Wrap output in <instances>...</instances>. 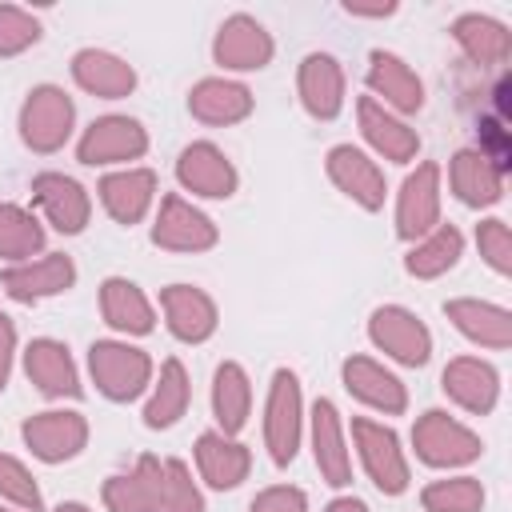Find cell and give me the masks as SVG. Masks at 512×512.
<instances>
[{"instance_id":"6da1fadb","label":"cell","mask_w":512,"mask_h":512,"mask_svg":"<svg viewBox=\"0 0 512 512\" xmlns=\"http://www.w3.org/2000/svg\"><path fill=\"white\" fill-rule=\"evenodd\" d=\"M92 376L104 396L112 400H132L148 384V356L128 344H92Z\"/></svg>"},{"instance_id":"7a4b0ae2","label":"cell","mask_w":512,"mask_h":512,"mask_svg":"<svg viewBox=\"0 0 512 512\" xmlns=\"http://www.w3.org/2000/svg\"><path fill=\"white\" fill-rule=\"evenodd\" d=\"M352 432H356L364 468H368V476L376 480V488L388 492V496L404 492V484H408V464H404V456H400V448H396L392 428H380V424H372V420H356Z\"/></svg>"},{"instance_id":"3957f363","label":"cell","mask_w":512,"mask_h":512,"mask_svg":"<svg viewBox=\"0 0 512 512\" xmlns=\"http://www.w3.org/2000/svg\"><path fill=\"white\" fill-rule=\"evenodd\" d=\"M412 440H416L420 460H428V464H464L480 452V440L464 424L448 420L444 412H424Z\"/></svg>"},{"instance_id":"277c9868","label":"cell","mask_w":512,"mask_h":512,"mask_svg":"<svg viewBox=\"0 0 512 512\" xmlns=\"http://www.w3.org/2000/svg\"><path fill=\"white\" fill-rule=\"evenodd\" d=\"M20 128H24V140L40 152H52L64 144L68 128H72V104L60 88H36L24 104V116H20Z\"/></svg>"},{"instance_id":"5b68a950","label":"cell","mask_w":512,"mask_h":512,"mask_svg":"<svg viewBox=\"0 0 512 512\" xmlns=\"http://www.w3.org/2000/svg\"><path fill=\"white\" fill-rule=\"evenodd\" d=\"M268 448L276 464H288L296 456L300 440V388L292 372H276L272 380V400H268Z\"/></svg>"},{"instance_id":"8992f818","label":"cell","mask_w":512,"mask_h":512,"mask_svg":"<svg viewBox=\"0 0 512 512\" xmlns=\"http://www.w3.org/2000/svg\"><path fill=\"white\" fill-rule=\"evenodd\" d=\"M372 340L384 352H392L396 360H404V364H424L428 352H432L428 328L412 312H404V308H380L372 316Z\"/></svg>"},{"instance_id":"52a82bcc","label":"cell","mask_w":512,"mask_h":512,"mask_svg":"<svg viewBox=\"0 0 512 512\" xmlns=\"http://www.w3.org/2000/svg\"><path fill=\"white\" fill-rule=\"evenodd\" d=\"M144 132L136 120H124V116H104L96 120L84 140H80V160L84 164H108V160H128V156H140L144 152Z\"/></svg>"},{"instance_id":"ba28073f","label":"cell","mask_w":512,"mask_h":512,"mask_svg":"<svg viewBox=\"0 0 512 512\" xmlns=\"http://www.w3.org/2000/svg\"><path fill=\"white\" fill-rule=\"evenodd\" d=\"M72 276H76L72 260H68L64 252H52V256H44V260H36V264L8 268V272L0 276V284H4V292L16 296V300H40V296L64 292V288L72 284Z\"/></svg>"},{"instance_id":"9c48e42d","label":"cell","mask_w":512,"mask_h":512,"mask_svg":"<svg viewBox=\"0 0 512 512\" xmlns=\"http://www.w3.org/2000/svg\"><path fill=\"white\" fill-rule=\"evenodd\" d=\"M24 440L40 460H68L84 444V420L76 412H44L24 424Z\"/></svg>"},{"instance_id":"30bf717a","label":"cell","mask_w":512,"mask_h":512,"mask_svg":"<svg viewBox=\"0 0 512 512\" xmlns=\"http://www.w3.org/2000/svg\"><path fill=\"white\" fill-rule=\"evenodd\" d=\"M160 496H164V472L152 456H144L132 476H112L104 484V500L112 512H156Z\"/></svg>"},{"instance_id":"8fae6325","label":"cell","mask_w":512,"mask_h":512,"mask_svg":"<svg viewBox=\"0 0 512 512\" xmlns=\"http://www.w3.org/2000/svg\"><path fill=\"white\" fill-rule=\"evenodd\" d=\"M328 172L364 208H380L384 204V176H380V168L364 152H356L352 144H340V148L328 152Z\"/></svg>"},{"instance_id":"7c38bea8","label":"cell","mask_w":512,"mask_h":512,"mask_svg":"<svg viewBox=\"0 0 512 512\" xmlns=\"http://www.w3.org/2000/svg\"><path fill=\"white\" fill-rule=\"evenodd\" d=\"M32 196H36V204L48 212V220L60 232H80L84 228V220H88V196H84V188L76 180L56 176V172H44V176H36Z\"/></svg>"},{"instance_id":"4fadbf2b","label":"cell","mask_w":512,"mask_h":512,"mask_svg":"<svg viewBox=\"0 0 512 512\" xmlns=\"http://www.w3.org/2000/svg\"><path fill=\"white\" fill-rule=\"evenodd\" d=\"M152 240L164 244V248L188 252V248H208L216 240V232H212L208 216H200L196 208H188L180 196H168L164 208H160V220H156Z\"/></svg>"},{"instance_id":"5bb4252c","label":"cell","mask_w":512,"mask_h":512,"mask_svg":"<svg viewBox=\"0 0 512 512\" xmlns=\"http://www.w3.org/2000/svg\"><path fill=\"white\" fill-rule=\"evenodd\" d=\"M24 368H28L32 384L44 396H80L76 368H72L64 344H56V340H32V348L24 356Z\"/></svg>"},{"instance_id":"9a60e30c","label":"cell","mask_w":512,"mask_h":512,"mask_svg":"<svg viewBox=\"0 0 512 512\" xmlns=\"http://www.w3.org/2000/svg\"><path fill=\"white\" fill-rule=\"evenodd\" d=\"M176 172H180V184L192 188V192H200V196H228V192L236 188L232 164H228L212 144H192V148H184Z\"/></svg>"},{"instance_id":"2e32d148","label":"cell","mask_w":512,"mask_h":512,"mask_svg":"<svg viewBox=\"0 0 512 512\" xmlns=\"http://www.w3.org/2000/svg\"><path fill=\"white\" fill-rule=\"evenodd\" d=\"M272 56V44L264 28L248 16H232L216 36V60L228 68H260Z\"/></svg>"},{"instance_id":"e0dca14e","label":"cell","mask_w":512,"mask_h":512,"mask_svg":"<svg viewBox=\"0 0 512 512\" xmlns=\"http://www.w3.org/2000/svg\"><path fill=\"white\" fill-rule=\"evenodd\" d=\"M344 384L352 396H360L364 404L372 408H384V412H400L404 408V388L392 372H384L380 364L364 360V356H352L344 364Z\"/></svg>"},{"instance_id":"ac0fdd59","label":"cell","mask_w":512,"mask_h":512,"mask_svg":"<svg viewBox=\"0 0 512 512\" xmlns=\"http://www.w3.org/2000/svg\"><path fill=\"white\" fill-rule=\"evenodd\" d=\"M496 372L480 360H452L444 368V392L468 412H488L496 404Z\"/></svg>"},{"instance_id":"d6986e66","label":"cell","mask_w":512,"mask_h":512,"mask_svg":"<svg viewBox=\"0 0 512 512\" xmlns=\"http://www.w3.org/2000/svg\"><path fill=\"white\" fill-rule=\"evenodd\" d=\"M164 312H168V324L180 340H204L212 328H216V308L204 292L196 288H184V284H172L164 292Z\"/></svg>"},{"instance_id":"ffe728a7","label":"cell","mask_w":512,"mask_h":512,"mask_svg":"<svg viewBox=\"0 0 512 512\" xmlns=\"http://www.w3.org/2000/svg\"><path fill=\"white\" fill-rule=\"evenodd\" d=\"M436 224V164H420L400 192V236H420Z\"/></svg>"},{"instance_id":"44dd1931","label":"cell","mask_w":512,"mask_h":512,"mask_svg":"<svg viewBox=\"0 0 512 512\" xmlns=\"http://www.w3.org/2000/svg\"><path fill=\"white\" fill-rule=\"evenodd\" d=\"M368 84L388 100L396 104L400 112H416L424 104V88L420 80L412 76V68L388 52H372V72H368Z\"/></svg>"},{"instance_id":"7402d4cb","label":"cell","mask_w":512,"mask_h":512,"mask_svg":"<svg viewBox=\"0 0 512 512\" xmlns=\"http://www.w3.org/2000/svg\"><path fill=\"white\" fill-rule=\"evenodd\" d=\"M152 188H156V176L144 172V168L140 172H116L100 184V200L120 224H132V220L144 216V208L152 200Z\"/></svg>"},{"instance_id":"603a6c76","label":"cell","mask_w":512,"mask_h":512,"mask_svg":"<svg viewBox=\"0 0 512 512\" xmlns=\"http://www.w3.org/2000/svg\"><path fill=\"white\" fill-rule=\"evenodd\" d=\"M444 312L456 320V328H460V332H468V336H472V340H480V344L504 348V344L512 340V320H508V312H504V308H496V304L452 300Z\"/></svg>"},{"instance_id":"cb8c5ba5","label":"cell","mask_w":512,"mask_h":512,"mask_svg":"<svg viewBox=\"0 0 512 512\" xmlns=\"http://www.w3.org/2000/svg\"><path fill=\"white\" fill-rule=\"evenodd\" d=\"M196 460H200V472L212 488H232L244 480L248 472V452L240 444H228L224 436L216 432H204L200 444H196Z\"/></svg>"},{"instance_id":"d4e9b609","label":"cell","mask_w":512,"mask_h":512,"mask_svg":"<svg viewBox=\"0 0 512 512\" xmlns=\"http://www.w3.org/2000/svg\"><path fill=\"white\" fill-rule=\"evenodd\" d=\"M500 168L480 152H460L452 160V188L464 204H492L500 200Z\"/></svg>"},{"instance_id":"484cf974","label":"cell","mask_w":512,"mask_h":512,"mask_svg":"<svg viewBox=\"0 0 512 512\" xmlns=\"http://www.w3.org/2000/svg\"><path fill=\"white\" fill-rule=\"evenodd\" d=\"M72 72H76V80H80L88 92H96V96H128L132 84H136L132 68H128L124 60L108 56V52H80L76 64H72Z\"/></svg>"},{"instance_id":"4316f807","label":"cell","mask_w":512,"mask_h":512,"mask_svg":"<svg viewBox=\"0 0 512 512\" xmlns=\"http://www.w3.org/2000/svg\"><path fill=\"white\" fill-rule=\"evenodd\" d=\"M316 424H312V440H316V464L328 476V484H348V452L340 440V420L336 408L328 400H316Z\"/></svg>"},{"instance_id":"83f0119b","label":"cell","mask_w":512,"mask_h":512,"mask_svg":"<svg viewBox=\"0 0 512 512\" xmlns=\"http://www.w3.org/2000/svg\"><path fill=\"white\" fill-rule=\"evenodd\" d=\"M360 128H364V136L388 156V160H408L412 152H416V132L412 128H404L400 120H392L376 100H360Z\"/></svg>"},{"instance_id":"f1b7e54d","label":"cell","mask_w":512,"mask_h":512,"mask_svg":"<svg viewBox=\"0 0 512 512\" xmlns=\"http://www.w3.org/2000/svg\"><path fill=\"white\" fill-rule=\"evenodd\" d=\"M300 92L312 116H336L340 108V68L332 56H308L300 68Z\"/></svg>"},{"instance_id":"f546056e","label":"cell","mask_w":512,"mask_h":512,"mask_svg":"<svg viewBox=\"0 0 512 512\" xmlns=\"http://www.w3.org/2000/svg\"><path fill=\"white\" fill-rule=\"evenodd\" d=\"M456 40L464 44V52H468L480 68L504 64V60H508V48H512L508 32H504L496 20H488V16H464V20H456Z\"/></svg>"},{"instance_id":"4dcf8cb0","label":"cell","mask_w":512,"mask_h":512,"mask_svg":"<svg viewBox=\"0 0 512 512\" xmlns=\"http://www.w3.org/2000/svg\"><path fill=\"white\" fill-rule=\"evenodd\" d=\"M188 108H192L200 120H208V124H228V120H240V116L252 108V100H248V92H244L240 84L204 80V84L192 92Z\"/></svg>"},{"instance_id":"1f68e13d","label":"cell","mask_w":512,"mask_h":512,"mask_svg":"<svg viewBox=\"0 0 512 512\" xmlns=\"http://www.w3.org/2000/svg\"><path fill=\"white\" fill-rule=\"evenodd\" d=\"M100 304H104V320L124 328V332H148L152 328V308L140 296V288L128 280H108Z\"/></svg>"},{"instance_id":"d6a6232c","label":"cell","mask_w":512,"mask_h":512,"mask_svg":"<svg viewBox=\"0 0 512 512\" xmlns=\"http://www.w3.org/2000/svg\"><path fill=\"white\" fill-rule=\"evenodd\" d=\"M184 404H188V380H184V368H180L176 360H168L164 372H160V388H156V396H152L148 408H144L148 428H168V424H176V420L184 416Z\"/></svg>"},{"instance_id":"836d02e7","label":"cell","mask_w":512,"mask_h":512,"mask_svg":"<svg viewBox=\"0 0 512 512\" xmlns=\"http://www.w3.org/2000/svg\"><path fill=\"white\" fill-rule=\"evenodd\" d=\"M44 244V228L16 204H0V256L8 260H28L32 252H40Z\"/></svg>"},{"instance_id":"e575fe53","label":"cell","mask_w":512,"mask_h":512,"mask_svg":"<svg viewBox=\"0 0 512 512\" xmlns=\"http://www.w3.org/2000/svg\"><path fill=\"white\" fill-rule=\"evenodd\" d=\"M212 404H216V420L224 424V432H236L244 424V416H248V380L236 364H220Z\"/></svg>"},{"instance_id":"d590c367","label":"cell","mask_w":512,"mask_h":512,"mask_svg":"<svg viewBox=\"0 0 512 512\" xmlns=\"http://www.w3.org/2000/svg\"><path fill=\"white\" fill-rule=\"evenodd\" d=\"M460 232L456 228H436L420 248H412V256H408V272L412 276H436V272H444V268H452L456 264V256H460Z\"/></svg>"},{"instance_id":"8d00e7d4","label":"cell","mask_w":512,"mask_h":512,"mask_svg":"<svg viewBox=\"0 0 512 512\" xmlns=\"http://www.w3.org/2000/svg\"><path fill=\"white\" fill-rule=\"evenodd\" d=\"M484 504V488L468 476L460 480H440L424 492V508L428 512H480Z\"/></svg>"},{"instance_id":"74e56055","label":"cell","mask_w":512,"mask_h":512,"mask_svg":"<svg viewBox=\"0 0 512 512\" xmlns=\"http://www.w3.org/2000/svg\"><path fill=\"white\" fill-rule=\"evenodd\" d=\"M160 512H204L200 492L188 480V468L180 460H172L164 468V496H160Z\"/></svg>"},{"instance_id":"f35d334b","label":"cell","mask_w":512,"mask_h":512,"mask_svg":"<svg viewBox=\"0 0 512 512\" xmlns=\"http://www.w3.org/2000/svg\"><path fill=\"white\" fill-rule=\"evenodd\" d=\"M0 492L8 496V500H16L20 508H40V488L32 484V476L24 472V464L20 460H12V456H0Z\"/></svg>"},{"instance_id":"ab89813d","label":"cell","mask_w":512,"mask_h":512,"mask_svg":"<svg viewBox=\"0 0 512 512\" xmlns=\"http://www.w3.org/2000/svg\"><path fill=\"white\" fill-rule=\"evenodd\" d=\"M36 36H40V28L32 16H24L20 8H0V56L28 48Z\"/></svg>"},{"instance_id":"60d3db41","label":"cell","mask_w":512,"mask_h":512,"mask_svg":"<svg viewBox=\"0 0 512 512\" xmlns=\"http://www.w3.org/2000/svg\"><path fill=\"white\" fill-rule=\"evenodd\" d=\"M480 252L488 256V264L496 272H508V264H512V240H508V224L504 220H484L480 224Z\"/></svg>"},{"instance_id":"b9f144b4","label":"cell","mask_w":512,"mask_h":512,"mask_svg":"<svg viewBox=\"0 0 512 512\" xmlns=\"http://www.w3.org/2000/svg\"><path fill=\"white\" fill-rule=\"evenodd\" d=\"M252 512H304V492L300 488H268L264 496L252 500Z\"/></svg>"},{"instance_id":"7bdbcfd3","label":"cell","mask_w":512,"mask_h":512,"mask_svg":"<svg viewBox=\"0 0 512 512\" xmlns=\"http://www.w3.org/2000/svg\"><path fill=\"white\" fill-rule=\"evenodd\" d=\"M12 344H16V332H12V320L0 312V388L8 380V360H12Z\"/></svg>"},{"instance_id":"ee69618b","label":"cell","mask_w":512,"mask_h":512,"mask_svg":"<svg viewBox=\"0 0 512 512\" xmlns=\"http://www.w3.org/2000/svg\"><path fill=\"white\" fill-rule=\"evenodd\" d=\"M328 512H368V508H364L360 500H332Z\"/></svg>"},{"instance_id":"f6af8a7d","label":"cell","mask_w":512,"mask_h":512,"mask_svg":"<svg viewBox=\"0 0 512 512\" xmlns=\"http://www.w3.org/2000/svg\"><path fill=\"white\" fill-rule=\"evenodd\" d=\"M56 512H88V508H84V504H60Z\"/></svg>"},{"instance_id":"bcb514c9","label":"cell","mask_w":512,"mask_h":512,"mask_svg":"<svg viewBox=\"0 0 512 512\" xmlns=\"http://www.w3.org/2000/svg\"><path fill=\"white\" fill-rule=\"evenodd\" d=\"M0 512H4V508H0Z\"/></svg>"}]
</instances>
